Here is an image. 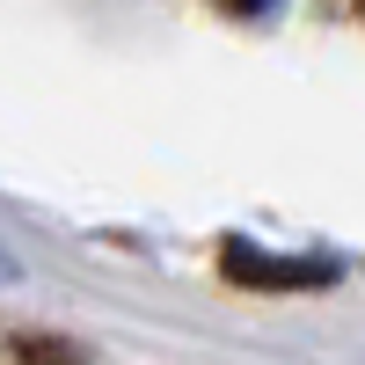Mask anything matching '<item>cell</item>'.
<instances>
[{
	"instance_id": "cell-1",
	"label": "cell",
	"mask_w": 365,
	"mask_h": 365,
	"mask_svg": "<svg viewBox=\"0 0 365 365\" xmlns=\"http://www.w3.org/2000/svg\"><path fill=\"white\" fill-rule=\"evenodd\" d=\"M220 270L234 285H263V292H307V285H336V263L329 256H278V249H249V241H227Z\"/></svg>"
},
{
	"instance_id": "cell-2",
	"label": "cell",
	"mask_w": 365,
	"mask_h": 365,
	"mask_svg": "<svg viewBox=\"0 0 365 365\" xmlns=\"http://www.w3.org/2000/svg\"><path fill=\"white\" fill-rule=\"evenodd\" d=\"M15 358H22V365H73L66 344H15Z\"/></svg>"
},
{
	"instance_id": "cell-3",
	"label": "cell",
	"mask_w": 365,
	"mask_h": 365,
	"mask_svg": "<svg viewBox=\"0 0 365 365\" xmlns=\"http://www.w3.org/2000/svg\"><path fill=\"white\" fill-rule=\"evenodd\" d=\"M220 8H227V15H270L278 0H220Z\"/></svg>"
},
{
	"instance_id": "cell-4",
	"label": "cell",
	"mask_w": 365,
	"mask_h": 365,
	"mask_svg": "<svg viewBox=\"0 0 365 365\" xmlns=\"http://www.w3.org/2000/svg\"><path fill=\"white\" fill-rule=\"evenodd\" d=\"M358 15H365V0H358Z\"/></svg>"
}]
</instances>
